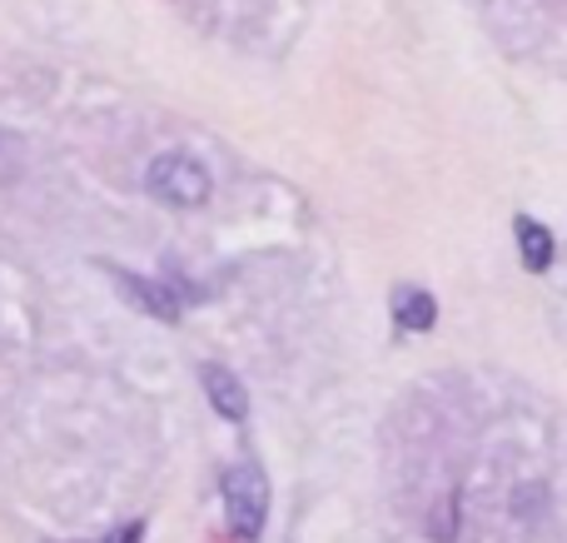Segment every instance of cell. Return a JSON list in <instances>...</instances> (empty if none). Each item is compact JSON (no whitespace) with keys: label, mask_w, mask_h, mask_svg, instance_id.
Segmentation results:
<instances>
[{"label":"cell","mask_w":567,"mask_h":543,"mask_svg":"<svg viewBox=\"0 0 567 543\" xmlns=\"http://www.w3.org/2000/svg\"><path fill=\"white\" fill-rule=\"evenodd\" d=\"M393 319H399L403 329H413V335H423V329H433V319H439V305H433L429 289L403 285L399 295H393Z\"/></svg>","instance_id":"cell-5"},{"label":"cell","mask_w":567,"mask_h":543,"mask_svg":"<svg viewBox=\"0 0 567 543\" xmlns=\"http://www.w3.org/2000/svg\"><path fill=\"white\" fill-rule=\"evenodd\" d=\"M429 534L439 539V543H449L453 534H458V499H443V504L433 509V519H429Z\"/></svg>","instance_id":"cell-7"},{"label":"cell","mask_w":567,"mask_h":543,"mask_svg":"<svg viewBox=\"0 0 567 543\" xmlns=\"http://www.w3.org/2000/svg\"><path fill=\"white\" fill-rule=\"evenodd\" d=\"M115 279L140 299V309H150L155 319H165V325H175L179 319V305H175V295H169L165 285H150V279H140V275H115Z\"/></svg>","instance_id":"cell-6"},{"label":"cell","mask_w":567,"mask_h":543,"mask_svg":"<svg viewBox=\"0 0 567 543\" xmlns=\"http://www.w3.org/2000/svg\"><path fill=\"white\" fill-rule=\"evenodd\" d=\"M145 185H150V195L165 199V205L195 209L209 199V170L199 165L195 155H185V150H169V155H159L155 165H150Z\"/></svg>","instance_id":"cell-2"},{"label":"cell","mask_w":567,"mask_h":543,"mask_svg":"<svg viewBox=\"0 0 567 543\" xmlns=\"http://www.w3.org/2000/svg\"><path fill=\"white\" fill-rule=\"evenodd\" d=\"M219 489H225V514H229V529H235V539H259V529H265L269 519V479L259 464H235L225 469V479H219Z\"/></svg>","instance_id":"cell-1"},{"label":"cell","mask_w":567,"mask_h":543,"mask_svg":"<svg viewBox=\"0 0 567 543\" xmlns=\"http://www.w3.org/2000/svg\"><path fill=\"white\" fill-rule=\"evenodd\" d=\"M513 235H518L523 265H528L533 275H543V269L553 265V255H558V239H553V229L543 225V219H533V215H518V225H513Z\"/></svg>","instance_id":"cell-4"},{"label":"cell","mask_w":567,"mask_h":543,"mask_svg":"<svg viewBox=\"0 0 567 543\" xmlns=\"http://www.w3.org/2000/svg\"><path fill=\"white\" fill-rule=\"evenodd\" d=\"M199 379H205V399L215 404L219 419H229V424H239V419L249 414V395H245V379H235L225 365H205L199 369Z\"/></svg>","instance_id":"cell-3"},{"label":"cell","mask_w":567,"mask_h":543,"mask_svg":"<svg viewBox=\"0 0 567 543\" xmlns=\"http://www.w3.org/2000/svg\"><path fill=\"white\" fill-rule=\"evenodd\" d=\"M110 543H140V524H130V529H120V534H110Z\"/></svg>","instance_id":"cell-8"}]
</instances>
